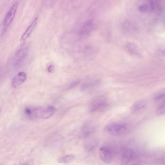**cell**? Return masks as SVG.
Instances as JSON below:
<instances>
[{"instance_id":"cell-18","label":"cell","mask_w":165,"mask_h":165,"mask_svg":"<svg viewBox=\"0 0 165 165\" xmlns=\"http://www.w3.org/2000/svg\"><path fill=\"white\" fill-rule=\"evenodd\" d=\"M80 82V80H76L72 82L70 85L69 86V89H70L76 86L78 84H79Z\"/></svg>"},{"instance_id":"cell-2","label":"cell","mask_w":165,"mask_h":165,"mask_svg":"<svg viewBox=\"0 0 165 165\" xmlns=\"http://www.w3.org/2000/svg\"><path fill=\"white\" fill-rule=\"evenodd\" d=\"M106 129L107 132L112 135L120 136L125 133L127 127L124 124L112 123L107 126Z\"/></svg>"},{"instance_id":"cell-6","label":"cell","mask_w":165,"mask_h":165,"mask_svg":"<svg viewBox=\"0 0 165 165\" xmlns=\"http://www.w3.org/2000/svg\"><path fill=\"white\" fill-rule=\"evenodd\" d=\"M99 154L100 159L104 163H109L112 160V151L107 147L103 146L100 148Z\"/></svg>"},{"instance_id":"cell-9","label":"cell","mask_w":165,"mask_h":165,"mask_svg":"<svg viewBox=\"0 0 165 165\" xmlns=\"http://www.w3.org/2000/svg\"><path fill=\"white\" fill-rule=\"evenodd\" d=\"M125 49L128 53L134 56H138L139 54L138 51L135 46L132 43L128 42L126 44Z\"/></svg>"},{"instance_id":"cell-13","label":"cell","mask_w":165,"mask_h":165,"mask_svg":"<svg viewBox=\"0 0 165 165\" xmlns=\"http://www.w3.org/2000/svg\"><path fill=\"white\" fill-rule=\"evenodd\" d=\"M145 103L142 100H139L136 102L133 105L131 108V111L133 112H136L144 108Z\"/></svg>"},{"instance_id":"cell-20","label":"cell","mask_w":165,"mask_h":165,"mask_svg":"<svg viewBox=\"0 0 165 165\" xmlns=\"http://www.w3.org/2000/svg\"><path fill=\"white\" fill-rule=\"evenodd\" d=\"M27 165L26 164H23V165Z\"/></svg>"},{"instance_id":"cell-19","label":"cell","mask_w":165,"mask_h":165,"mask_svg":"<svg viewBox=\"0 0 165 165\" xmlns=\"http://www.w3.org/2000/svg\"><path fill=\"white\" fill-rule=\"evenodd\" d=\"M48 71L50 73L53 72L54 71V67L53 66V65L50 66L48 68Z\"/></svg>"},{"instance_id":"cell-7","label":"cell","mask_w":165,"mask_h":165,"mask_svg":"<svg viewBox=\"0 0 165 165\" xmlns=\"http://www.w3.org/2000/svg\"><path fill=\"white\" fill-rule=\"evenodd\" d=\"M27 75L24 72L17 74L11 81V85L13 88L16 89L23 83L26 80Z\"/></svg>"},{"instance_id":"cell-10","label":"cell","mask_w":165,"mask_h":165,"mask_svg":"<svg viewBox=\"0 0 165 165\" xmlns=\"http://www.w3.org/2000/svg\"><path fill=\"white\" fill-rule=\"evenodd\" d=\"M100 80H96L83 84L81 86L80 89L82 91H85L97 85Z\"/></svg>"},{"instance_id":"cell-16","label":"cell","mask_w":165,"mask_h":165,"mask_svg":"<svg viewBox=\"0 0 165 165\" xmlns=\"http://www.w3.org/2000/svg\"><path fill=\"white\" fill-rule=\"evenodd\" d=\"M157 111L159 114H162L165 112V101L160 104L158 108Z\"/></svg>"},{"instance_id":"cell-17","label":"cell","mask_w":165,"mask_h":165,"mask_svg":"<svg viewBox=\"0 0 165 165\" xmlns=\"http://www.w3.org/2000/svg\"><path fill=\"white\" fill-rule=\"evenodd\" d=\"M165 98V93H161L157 94L155 97V100H159Z\"/></svg>"},{"instance_id":"cell-14","label":"cell","mask_w":165,"mask_h":165,"mask_svg":"<svg viewBox=\"0 0 165 165\" xmlns=\"http://www.w3.org/2000/svg\"><path fill=\"white\" fill-rule=\"evenodd\" d=\"M74 158V156L73 155H67L59 158L58 161L61 163L67 164L71 163Z\"/></svg>"},{"instance_id":"cell-12","label":"cell","mask_w":165,"mask_h":165,"mask_svg":"<svg viewBox=\"0 0 165 165\" xmlns=\"http://www.w3.org/2000/svg\"><path fill=\"white\" fill-rule=\"evenodd\" d=\"M134 155V152L132 150L128 149L126 150L122 156V162L124 163H128L131 160Z\"/></svg>"},{"instance_id":"cell-15","label":"cell","mask_w":165,"mask_h":165,"mask_svg":"<svg viewBox=\"0 0 165 165\" xmlns=\"http://www.w3.org/2000/svg\"><path fill=\"white\" fill-rule=\"evenodd\" d=\"M93 131V128L88 124L85 126L83 128V133L85 135L90 134Z\"/></svg>"},{"instance_id":"cell-3","label":"cell","mask_w":165,"mask_h":165,"mask_svg":"<svg viewBox=\"0 0 165 165\" xmlns=\"http://www.w3.org/2000/svg\"><path fill=\"white\" fill-rule=\"evenodd\" d=\"M18 6V2H15L7 13L3 23L4 31L6 30L12 22L15 16Z\"/></svg>"},{"instance_id":"cell-5","label":"cell","mask_w":165,"mask_h":165,"mask_svg":"<svg viewBox=\"0 0 165 165\" xmlns=\"http://www.w3.org/2000/svg\"><path fill=\"white\" fill-rule=\"evenodd\" d=\"M107 100L103 98H100L94 100L90 106V110L95 112L105 108L108 106Z\"/></svg>"},{"instance_id":"cell-1","label":"cell","mask_w":165,"mask_h":165,"mask_svg":"<svg viewBox=\"0 0 165 165\" xmlns=\"http://www.w3.org/2000/svg\"><path fill=\"white\" fill-rule=\"evenodd\" d=\"M53 106L44 108H27L25 110L26 115L30 118H37L46 119L53 116L55 112Z\"/></svg>"},{"instance_id":"cell-11","label":"cell","mask_w":165,"mask_h":165,"mask_svg":"<svg viewBox=\"0 0 165 165\" xmlns=\"http://www.w3.org/2000/svg\"><path fill=\"white\" fill-rule=\"evenodd\" d=\"M93 27V23L91 21L86 22L84 25L81 31L82 35H85L89 34L92 30Z\"/></svg>"},{"instance_id":"cell-8","label":"cell","mask_w":165,"mask_h":165,"mask_svg":"<svg viewBox=\"0 0 165 165\" xmlns=\"http://www.w3.org/2000/svg\"><path fill=\"white\" fill-rule=\"evenodd\" d=\"M38 21V18L36 17L32 21L28 27L23 34L21 39V41L24 42L30 37L33 31L36 27Z\"/></svg>"},{"instance_id":"cell-4","label":"cell","mask_w":165,"mask_h":165,"mask_svg":"<svg viewBox=\"0 0 165 165\" xmlns=\"http://www.w3.org/2000/svg\"><path fill=\"white\" fill-rule=\"evenodd\" d=\"M28 50L27 47H24L16 51L12 60L14 66H19L23 63L27 57Z\"/></svg>"}]
</instances>
